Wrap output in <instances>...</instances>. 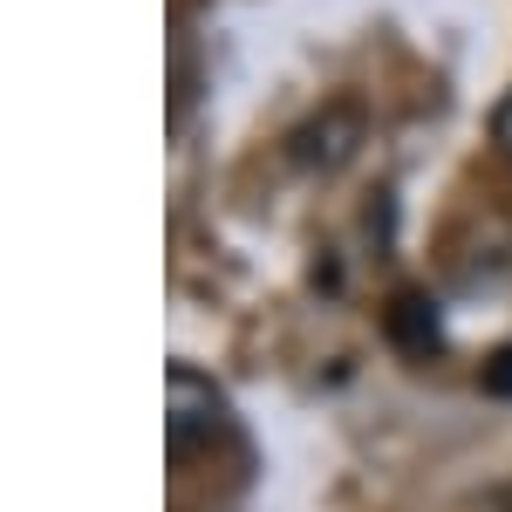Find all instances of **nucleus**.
Wrapping results in <instances>:
<instances>
[{
	"label": "nucleus",
	"instance_id": "obj_1",
	"mask_svg": "<svg viewBox=\"0 0 512 512\" xmlns=\"http://www.w3.org/2000/svg\"><path fill=\"white\" fill-rule=\"evenodd\" d=\"M164 396H171V417H164V437H171V458H192L198 444H219L233 431V403L212 376H198L192 362H171L164 376Z\"/></svg>",
	"mask_w": 512,
	"mask_h": 512
},
{
	"label": "nucleus",
	"instance_id": "obj_2",
	"mask_svg": "<svg viewBox=\"0 0 512 512\" xmlns=\"http://www.w3.org/2000/svg\"><path fill=\"white\" fill-rule=\"evenodd\" d=\"M362 144V110L355 103H328L321 117H308L294 137H287V158L301 171H342Z\"/></svg>",
	"mask_w": 512,
	"mask_h": 512
},
{
	"label": "nucleus",
	"instance_id": "obj_4",
	"mask_svg": "<svg viewBox=\"0 0 512 512\" xmlns=\"http://www.w3.org/2000/svg\"><path fill=\"white\" fill-rule=\"evenodd\" d=\"M485 390H492V396H512V342L485 362Z\"/></svg>",
	"mask_w": 512,
	"mask_h": 512
},
{
	"label": "nucleus",
	"instance_id": "obj_3",
	"mask_svg": "<svg viewBox=\"0 0 512 512\" xmlns=\"http://www.w3.org/2000/svg\"><path fill=\"white\" fill-rule=\"evenodd\" d=\"M390 328H396V342H410L417 355H431L437 342H444V328H437V315H431V301H424V294H403V301H396V315H390Z\"/></svg>",
	"mask_w": 512,
	"mask_h": 512
}]
</instances>
